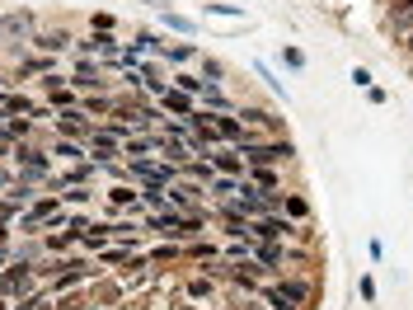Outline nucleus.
I'll use <instances>...</instances> for the list:
<instances>
[{
    "mask_svg": "<svg viewBox=\"0 0 413 310\" xmlns=\"http://www.w3.org/2000/svg\"><path fill=\"white\" fill-rule=\"evenodd\" d=\"M202 76H206V85H221V76H226V66H221L216 56H206V61H202Z\"/></svg>",
    "mask_w": 413,
    "mask_h": 310,
    "instance_id": "21",
    "label": "nucleus"
},
{
    "mask_svg": "<svg viewBox=\"0 0 413 310\" xmlns=\"http://www.w3.org/2000/svg\"><path fill=\"white\" fill-rule=\"evenodd\" d=\"M165 56H169L174 66H183V61H193V56H198V48H193V43H174V48L165 52Z\"/></svg>",
    "mask_w": 413,
    "mask_h": 310,
    "instance_id": "18",
    "label": "nucleus"
},
{
    "mask_svg": "<svg viewBox=\"0 0 413 310\" xmlns=\"http://www.w3.org/2000/svg\"><path fill=\"white\" fill-rule=\"evenodd\" d=\"M277 296H282V310H296V306H306L310 296H315V287H310V282H301V278H282Z\"/></svg>",
    "mask_w": 413,
    "mask_h": 310,
    "instance_id": "4",
    "label": "nucleus"
},
{
    "mask_svg": "<svg viewBox=\"0 0 413 310\" xmlns=\"http://www.w3.org/2000/svg\"><path fill=\"white\" fill-rule=\"evenodd\" d=\"M141 5H155V10H169V0H141Z\"/></svg>",
    "mask_w": 413,
    "mask_h": 310,
    "instance_id": "34",
    "label": "nucleus"
},
{
    "mask_svg": "<svg viewBox=\"0 0 413 310\" xmlns=\"http://www.w3.org/2000/svg\"><path fill=\"white\" fill-rule=\"evenodd\" d=\"M108 198H113V203H118V207H131V203H136V193H131V188H113Z\"/></svg>",
    "mask_w": 413,
    "mask_h": 310,
    "instance_id": "28",
    "label": "nucleus"
},
{
    "mask_svg": "<svg viewBox=\"0 0 413 310\" xmlns=\"http://www.w3.org/2000/svg\"><path fill=\"white\" fill-rule=\"evenodd\" d=\"M0 310H5V301H0Z\"/></svg>",
    "mask_w": 413,
    "mask_h": 310,
    "instance_id": "38",
    "label": "nucleus"
},
{
    "mask_svg": "<svg viewBox=\"0 0 413 310\" xmlns=\"http://www.w3.org/2000/svg\"><path fill=\"white\" fill-rule=\"evenodd\" d=\"M216 136L240 146V141H244V123H240V118H226V113H216Z\"/></svg>",
    "mask_w": 413,
    "mask_h": 310,
    "instance_id": "7",
    "label": "nucleus"
},
{
    "mask_svg": "<svg viewBox=\"0 0 413 310\" xmlns=\"http://www.w3.org/2000/svg\"><path fill=\"white\" fill-rule=\"evenodd\" d=\"M282 61L291 66V71H301V66H306V52H296V48H282Z\"/></svg>",
    "mask_w": 413,
    "mask_h": 310,
    "instance_id": "23",
    "label": "nucleus"
},
{
    "mask_svg": "<svg viewBox=\"0 0 413 310\" xmlns=\"http://www.w3.org/2000/svg\"><path fill=\"white\" fill-rule=\"evenodd\" d=\"M10 38V14H0V43Z\"/></svg>",
    "mask_w": 413,
    "mask_h": 310,
    "instance_id": "32",
    "label": "nucleus"
},
{
    "mask_svg": "<svg viewBox=\"0 0 413 310\" xmlns=\"http://www.w3.org/2000/svg\"><path fill=\"white\" fill-rule=\"evenodd\" d=\"M61 310H94V306H85V301H66Z\"/></svg>",
    "mask_w": 413,
    "mask_h": 310,
    "instance_id": "33",
    "label": "nucleus"
},
{
    "mask_svg": "<svg viewBox=\"0 0 413 310\" xmlns=\"http://www.w3.org/2000/svg\"><path fill=\"white\" fill-rule=\"evenodd\" d=\"M202 103L211 108V113H226V108H231V99L221 94V85H206V90H202Z\"/></svg>",
    "mask_w": 413,
    "mask_h": 310,
    "instance_id": "12",
    "label": "nucleus"
},
{
    "mask_svg": "<svg viewBox=\"0 0 413 310\" xmlns=\"http://www.w3.org/2000/svg\"><path fill=\"white\" fill-rule=\"evenodd\" d=\"M254 188H258V193H273V188H277V169H268V165H254Z\"/></svg>",
    "mask_w": 413,
    "mask_h": 310,
    "instance_id": "13",
    "label": "nucleus"
},
{
    "mask_svg": "<svg viewBox=\"0 0 413 310\" xmlns=\"http://www.w3.org/2000/svg\"><path fill=\"white\" fill-rule=\"evenodd\" d=\"M409 52H413V38H409Z\"/></svg>",
    "mask_w": 413,
    "mask_h": 310,
    "instance_id": "37",
    "label": "nucleus"
},
{
    "mask_svg": "<svg viewBox=\"0 0 413 310\" xmlns=\"http://www.w3.org/2000/svg\"><path fill=\"white\" fill-rule=\"evenodd\" d=\"M286 211H291V216H306L310 207H306V198H286Z\"/></svg>",
    "mask_w": 413,
    "mask_h": 310,
    "instance_id": "29",
    "label": "nucleus"
},
{
    "mask_svg": "<svg viewBox=\"0 0 413 310\" xmlns=\"http://www.w3.org/2000/svg\"><path fill=\"white\" fill-rule=\"evenodd\" d=\"M85 108H89V113H108V108H113V99H89Z\"/></svg>",
    "mask_w": 413,
    "mask_h": 310,
    "instance_id": "31",
    "label": "nucleus"
},
{
    "mask_svg": "<svg viewBox=\"0 0 413 310\" xmlns=\"http://www.w3.org/2000/svg\"><path fill=\"white\" fill-rule=\"evenodd\" d=\"M19 198H14V193H10V198H0V221H5V216H14V211H19Z\"/></svg>",
    "mask_w": 413,
    "mask_h": 310,
    "instance_id": "27",
    "label": "nucleus"
},
{
    "mask_svg": "<svg viewBox=\"0 0 413 310\" xmlns=\"http://www.w3.org/2000/svg\"><path fill=\"white\" fill-rule=\"evenodd\" d=\"M160 103H165L169 113H179V118H188V113H193V99H188L183 90H165V94H160Z\"/></svg>",
    "mask_w": 413,
    "mask_h": 310,
    "instance_id": "10",
    "label": "nucleus"
},
{
    "mask_svg": "<svg viewBox=\"0 0 413 310\" xmlns=\"http://www.w3.org/2000/svg\"><path fill=\"white\" fill-rule=\"evenodd\" d=\"M165 28H174V33H198V24H193L188 14H174V10H165Z\"/></svg>",
    "mask_w": 413,
    "mask_h": 310,
    "instance_id": "16",
    "label": "nucleus"
},
{
    "mask_svg": "<svg viewBox=\"0 0 413 310\" xmlns=\"http://www.w3.org/2000/svg\"><path fill=\"white\" fill-rule=\"evenodd\" d=\"M89 155H94V165H113L108 155H123V151H118L113 136H89Z\"/></svg>",
    "mask_w": 413,
    "mask_h": 310,
    "instance_id": "8",
    "label": "nucleus"
},
{
    "mask_svg": "<svg viewBox=\"0 0 413 310\" xmlns=\"http://www.w3.org/2000/svg\"><path fill=\"white\" fill-rule=\"evenodd\" d=\"M174 90H183V94H202V80H198V76H179Z\"/></svg>",
    "mask_w": 413,
    "mask_h": 310,
    "instance_id": "24",
    "label": "nucleus"
},
{
    "mask_svg": "<svg viewBox=\"0 0 413 310\" xmlns=\"http://www.w3.org/2000/svg\"><path fill=\"white\" fill-rule=\"evenodd\" d=\"M10 155L19 160V169H24L28 179H43V174H47V169H52V160H47V155H43V151H33V146H14V151H10Z\"/></svg>",
    "mask_w": 413,
    "mask_h": 310,
    "instance_id": "3",
    "label": "nucleus"
},
{
    "mask_svg": "<svg viewBox=\"0 0 413 310\" xmlns=\"http://www.w3.org/2000/svg\"><path fill=\"white\" fill-rule=\"evenodd\" d=\"M165 198H169L174 211H198V188H193V183H169Z\"/></svg>",
    "mask_w": 413,
    "mask_h": 310,
    "instance_id": "6",
    "label": "nucleus"
},
{
    "mask_svg": "<svg viewBox=\"0 0 413 310\" xmlns=\"http://www.w3.org/2000/svg\"><path fill=\"white\" fill-rule=\"evenodd\" d=\"M24 76H56V61H52V56H38V61L24 66Z\"/></svg>",
    "mask_w": 413,
    "mask_h": 310,
    "instance_id": "19",
    "label": "nucleus"
},
{
    "mask_svg": "<svg viewBox=\"0 0 413 310\" xmlns=\"http://www.w3.org/2000/svg\"><path fill=\"white\" fill-rule=\"evenodd\" d=\"M254 258L263 263V268H277V263H282V245H258Z\"/></svg>",
    "mask_w": 413,
    "mask_h": 310,
    "instance_id": "14",
    "label": "nucleus"
},
{
    "mask_svg": "<svg viewBox=\"0 0 413 310\" xmlns=\"http://www.w3.org/2000/svg\"><path fill=\"white\" fill-rule=\"evenodd\" d=\"M240 155L249 160V165H277V160H291L296 155V146L291 141H240Z\"/></svg>",
    "mask_w": 413,
    "mask_h": 310,
    "instance_id": "1",
    "label": "nucleus"
},
{
    "mask_svg": "<svg viewBox=\"0 0 413 310\" xmlns=\"http://www.w3.org/2000/svg\"><path fill=\"white\" fill-rule=\"evenodd\" d=\"M291 231H296V226L282 221V216H258V221H249V235L263 240V245H277V240H286Z\"/></svg>",
    "mask_w": 413,
    "mask_h": 310,
    "instance_id": "2",
    "label": "nucleus"
},
{
    "mask_svg": "<svg viewBox=\"0 0 413 310\" xmlns=\"http://www.w3.org/2000/svg\"><path fill=\"white\" fill-rule=\"evenodd\" d=\"M52 103H56V108H71V103H76V94L61 85V90H52Z\"/></svg>",
    "mask_w": 413,
    "mask_h": 310,
    "instance_id": "26",
    "label": "nucleus"
},
{
    "mask_svg": "<svg viewBox=\"0 0 413 310\" xmlns=\"http://www.w3.org/2000/svg\"><path fill=\"white\" fill-rule=\"evenodd\" d=\"M183 174H188V179H206L211 183V160H206V165H179Z\"/></svg>",
    "mask_w": 413,
    "mask_h": 310,
    "instance_id": "22",
    "label": "nucleus"
},
{
    "mask_svg": "<svg viewBox=\"0 0 413 310\" xmlns=\"http://www.w3.org/2000/svg\"><path fill=\"white\" fill-rule=\"evenodd\" d=\"M56 132H66V136H85V141H89V132H94V118H85L80 108H66V113L56 118Z\"/></svg>",
    "mask_w": 413,
    "mask_h": 310,
    "instance_id": "5",
    "label": "nucleus"
},
{
    "mask_svg": "<svg viewBox=\"0 0 413 310\" xmlns=\"http://www.w3.org/2000/svg\"><path fill=\"white\" fill-rule=\"evenodd\" d=\"M211 169H221V174H240V169H244V155H235V151H216L211 155Z\"/></svg>",
    "mask_w": 413,
    "mask_h": 310,
    "instance_id": "9",
    "label": "nucleus"
},
{
    "mask_svg": "<svg viewBox=\"0 0 413 310\" xmlns=\"http://www.w3.org/2000/svg\"><path fill=\"white\" fill-rule=\"evenodd\" d=\"M66 43H71V33H61V28L56 33H33V48H43V52H61Z\"/></svg>",
    "mask_w": 413,
    "mask_h": 310,
    "instance_id": "11",
    "label": "nucleus"
},
{
    "mask_svg": "<svg viewBox=\"0 0 413 310\" xmlns=\"http://www.w3.org/2000/svg\"><path fill=\"white\" fill-rule=\"evenodd\" d=\"M254 71H258V76H263V80H268V90H273V94H277V99H282V103H291V94H286V85H282V80H277V76H273V71H268V66H263V61H258Z\"/></svg>",
    "mask_w": 413,
    "mask_h": 310,
    "instance_id": "15",
    "label": "nucleus"
},
{
    "mask_svg": "<svg viewBox=\"0 0 413 310\" xmlns=\"http://www.w3.org/2000/svg\"><path fill=\"white\" fill-rule=\"evenodd\" d=\"M52 155H56V160H85V151H80L76 141H56V146H52Z\"/></svg>",
    "mask_w": 413,
    "mask_h": 310,
    "instance_id": "20",
    "label": "nucleus"
},
{
    "mask_svg": "<svg viewBox=\"0 0 413 310\" xmlns=\"http://www.w3.org/2000/svg\"><path fill=\"white\" fill-rule=\"evenodd\" d=\"M244 118L258 123V127H282V118H277V113H263V108H244Z\"/></svg>",
    "mask_w": 413,
    "mask_h": 310,
    "instance_id": "17",
    "label": "nucleus"
},
{
    "mask_svg": "<svg viewBox=\"0 0 413 310\" xmlns=\"http://www.w3.org/2000/svg\"><path fill=\"white\" fill-rule=\"evenodd\" d=\"M352 85H361V90H371V71H366V66H357V71H352Z\"/></svg>",
    "mask_w": 413,
    "mask_h": 310,
    "instance_id": "30",
    "label": "nucleus"
},
{
    "mask_svg": "<svg viewBox=\"0 0 413 310\" xmlns=\"http://www.w3.org/2000/svg\"><path fill=\"white\" fill-rule=\"evenodd\" d=\"M0 268H5V254H0Z\"/></svg>",
    "mask_w": 413,
    "mask_h": 310,
    "instance_id": "36",
    "label": "nucleus"
},
{
    "mask_svg": "<svg viewBox=\"0 0 413 310\" xmlns=\"http://www.w3.org/2000/svg\"><path fill=\"white\" fill-rule=\"evenodd\" d=\"M5 240H10V226H5V221H0V249H5Z\"/></svg>",
    "mask_w": 413,
    "mask_h": 310,
    "instance_id": "35",
    "label": "nucleus"
},
{
    "mask_svg": "<svg viewBox=\"0 0 413 310\" xmlns=\"http://www.w3.org/2000/svg\"><path fill=\"white\" fill-rule=\"evenodd\" d=\"M211 193H226V198H231V193H240V183H235L231 174H226V179H211Z\"/></svg>",
    "mask_w": 413,
    "mask_h": 310,
    "instance_id": "25",
    "label": "nucleus"
}]
</instances>
